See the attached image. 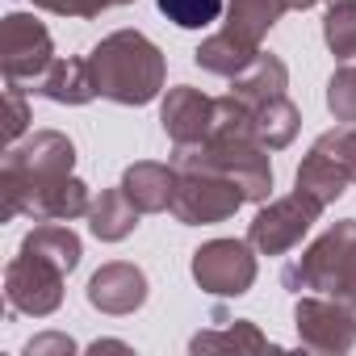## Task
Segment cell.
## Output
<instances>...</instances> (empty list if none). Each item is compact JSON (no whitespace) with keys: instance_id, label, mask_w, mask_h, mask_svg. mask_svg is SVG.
<instances>
[{"instance_id":"1","label":"cell","mask_w":356,"mask_h":356,"mask_svg":"<svg viewBox=\"0 0 356 356\" xmlns=\"http://www.w3.org/2000/svg\"><path fill=\"white\" fill-rule=\"evenodd\" d=\"M88 72L97 97L118 105H151L163 92V76H168L159 47L138 30H118L101 38L88 51Z\"/></svg>"},{"instance_id":"2","label":"cell","mask_w":356,"mask_h":356,"mask_svg":"<svg viewBox=\"0 0 356 356\" xmlns=\"http://www.w3.org/2000/svg\"><path fill=\"white\" fill-rule=\"evenodd\" d=\"M281 285L293 293H323L335 298L356 314V218L335 222L327 235H318L298 260L285 264Z\"/></svg>"},{"instance_id":"3","label":"cell","mask_w":356,"mask_h":356,"mask_svg":"<svg viewBox=\"0 0 356 356\" xmlns=\"http://www.w3.org/2000/svg\"><path fill=\"white\" fill-rule=\"evenodd\" d=\"M176 172H222L243 189L248 202H268L273 189V163L256 138H202V143H176L172 151Z\"/></svg>"},{"instance_id":"4","label":"cell","mask_w":356,"mask_h":356,"mask_svg":"<svg viewBox=\"0 0 356 356\" xmlns=\"http://www.w3.org/2000/svg\"><path fill=\"white\" fill-rule=\"evenodd\" d=\"M0 193H5V218H34V222H72L88 214L92 197L88 185L76 176H51V181H13L0 176Z\"/></svg>"},{"instance_id":"5","label":"cell","mask_w":356,"mask_h":356,"mask_svg":"<svg viewBox=\"0 0 356 356\" xmlns=\"http://www.w3.org/2000/svg\"><path fill=\"white\" fill-rule=\"evenodd\" d=\"M243 189L222 172H176V189H172V214L185 227H210L235 218L243 206Z\"/></svg>"},{"instance_id":"6","label":"cell","mask_w":356,"mask_h":356,"mask_svg":"<svg viewBox=\"0 0 356 356\" xmlns=\"http://www.w3.org/2000/svg\"><path fill=\"white\" fill-rule=\"evenodd\" d=\"M318 214H323V202H314L310 193L293 189L289 197L268 202V206L256 214V222L248 227V243H252L260 256H285L289 248L302 243V235L318 222Z\"/></svg>"},{"instance_id":"7","label":"cell","mask_w":356,"mask_h":356,"mask_svg":"<svg viewBox=\"0 0 356 356\" xmlns=\"http://www.w3.org/2000/svg\"><path fill=\"white\" fill-rule=\"evenodd\" d=\"M193 281L214 298H239L256 285V248L243 239H210L193 252Z\"/></svg>"},{"instance_id":"8","label":"cell","mask_w":356,"mask_h":356,"mask_svg":"<svg viewBox=\"0 0 356 356\" xmlns=\"http://www.w3.org/2000/svg\"><path fill=\"white\" fill-rule=\"evenodd\" d=\"M63 277H67V273H63L59 264H51L47 256L22 252V256L5 268V298H9L13 310L42 318V314H51V310H59V302H63Z\"/></svg>"},{"instance_id":"9","label":"cell","mask_w":356,"mask_h":356,"mask_svg":"<svg viewBox=\"0 0 356 356\" xmlns=\"http://www.w3.org/2000/svg\"><path fill=\"white\" fill-rule=\"evenodd\" d=\"M55 42L51 30L34 17V13H9L0 22V67L9 80H38L55 59Z\"/></svg>"},{"instance_id":"10","label":"cell","mask_w":356,"mask_h":356,"mask_svg":"<svg viewBox=\"0 0 356 356\" xmlns=\"http://www.w3.org/2000/svg\"><path fill=\"white\" fill-rule=\"evenodd\" d=\"M293 327H298V343L306 352H352V343H356V314L323 293L298 298Z\"/></svg>"},{"instance_id":"11","label":"cell","mask_w":356,"mask_h":356,"mask_svg":"<svg viewBox=\"0 0 356 356\" xmlns=\"http://www.w3.org/2000/svg\"><path fill=\"white\" fill-rule=\"evenodd\" d=\"M72 163H76L72 138L59 130H38L26 143L9 147L0 176H13V181H51V176H72Z\"/></svg>"},{"instance_id":"12","label":"cell","mask_w":356,"mask_h":356,"mask_svg":"<svg viewBox=\"0 0 356 356\" xmlns=\"http://www.w3.org/2000/svg\"><path fill=\"white\" fill-rule=\"evenodd\" d=\"M159 122L172 143H202V138H210V126H214V97H206L202 88H189V84H176V88H168V97L159 105Z\"/></svg>"},{"instance_id":"13","label":"cell","mask_w":356,"mask_h":356,"mask_svg":"<svg viewBox=\"0 0 356 356\" xmlns=\"http://www.w3.org/2000/svg\"><path fill=\"white\" fill-rule=\"evenodd\" d=\"M88 302L101 310V314H134L143 302H147V273L138 264H126V260H113L105 268L92 273L88 281Z\"/></svg>"},{"instance_id":"14","label":"cell","mask_w":356,"mask_h":356,"mask_svg":"<svg viewBox=\"0 0 356 356\" xmlns=\"http://www.w3.org/2000/svg\"><path fill=\"white\" fill-rule=\"evenodd\" d=\"M122 189L126 197L143 210V214H159L172 210V189H176V168L172 163H155V159H138L122 172Z\"/></svg>"},{"instance_id":"15","label":"cell","mask_w":356,"mask_h":356,"mask_svg":"<svg viewBox=\"0 0 356 356\" xmlns=\"http://www.w3.org/2000/svg\"><path fill=\"white\" fill-rule=\"evenodd\" d=\"M285 88H289V72H285V63H281L277 55H268V51H260V55L252 59V67H243V72L231 80V97H239L252 113H256L260 105L285 97Z\"/></svg>"},{"instance_id":"16","label":"cell","mask_w":356,"mask_h":356,"mask_svg":"<svg viewBox=\"0 0 356 356\" xmlns=\"http://www.w3.org/2000/svg\"><path fill=\"white\" fill-rule=\"evenodd\" d=\"M34 92L47 97V101H55V105H88V101L97 97L88 59H55V63L34 80Z\"/></svg>"},{"instance_id":"17","label":"cell","mask_w":356,"mask_h":356,"mask_svg":"<svg viewBox=\"0 0 356 356\" xmlns=\"http://www.w3.org/2000/svg\"><path fill=\"white\" fill-rule=\"evenodd\" d=\"M138 206L126 197V189H105L92 206H88V231L101 239V243H122L134 227H138Z\"/></svg>"},{"instance_id":"18","label":"cell","mask_w":356,"mask_h":356,"mask_svg":"<svg viewBox=\"0 0 356 356\" xmlns=\"http://www.w3.org/2000/svg\"><path fill=\"white\" fill-rule=\"evenodd\" d=\"M256 55H260V47H252V42L235 38L231 30L210 34V38L193 51L197 67H202V72H210V76H222V80H235L243 67H252V59H256Z\"/></svg>"},{"instance_id":"19","label":"cell","mask_w":356,"mask_h":356,"mask_svg":"<svg viewBox=\"0 0 356 356\" xmlns=\"http://www.w3.org/2000/svg\"><path fill=\"white\" fill-rule=\"evenodd\" d=\"M352 185V176L323 151V147H310V155L302 159V168H298V181H293V189H302V193H310L314 202H323V206H331V202H339L343 197V189Z\"/></svg>"},{"instance_id":"20","label":"cell","mask_w":356,"mask_h":356,"mask_svg":"<svg viewBox=\"0 0 356 356\" xmlns=\"http://www.w3.org/2000/svg\"><path fill=\"white\" fill-rule=\"evenodd\" d=\"M285 13H289L285 0H231V5H227V26H222V30H231L235 38L260 47L264 34H268Z\"/></svg>"},{"instance_id":"21","label":"cell","mask_w":356,"mask_h":356,"mask_svg":"<svg viewBox=\"0 0 356 356\" xmlns=\"http://www.w3.org/2000/svg\"><path fill=\"white\" fill-rule=\"evenodd\" d=\"M22 252H38V256H47L51 264H59L63 273H72V268L80 264V256H84L80 235H76L72 227H63V222H38V227L22 239Z\"/></svg>"},{"instance_id":"22","label":"cell","mask_w":356,"mask_h":356,"mask_svg":"<svg viewBox=\"0 0 356 356\" xmlns=\"http://www.w3.org/2000/svg\"><path fill=\"white\" fill-rule=\"evenodd\" d=\"M298 126H302V113H298V105L289 97H277V101H268V105L256 109V143L264 151L289 147L293 134H298Z\"/></svg>"},{"instance_id":"23","label":"cell","mask_w":356,"mask_h":356,"mask_svg":"<svg viewBox=\"0 0 356 356\" xmlns=\"http://www.w3.org/2000/svg\"><path fill=\"white\" fill-rule=\"evenodd\" d=\"M189 348H193V352H264L268 339L256 331V323L235 318V323L222 327V331H202V335H193Z\"/></svg>"},{"instance_id":"24","label":"cell","mask_w":356,"mask_h":356,"mask_svg":"<svg viewBox=\"0 0 356 356\" xmlns=\"http://www.w3.org/2000/svg\"><path fill=\"white\" fill-rule=\"evenodd\" d=\"M323 38H327L335 59H352L356 55V0H327Z\"/></svg>"},{"instance_id":"25","label":"cell","mask_w":356,"mask_h":356,"mask_svg":"<svg viewBox=\"0 0 356 356\" xmlns=\"http://www.w3.org/2000/svg\"><path fill=\"white\" fill-rule=\"evenodd\" d=\"M159 13L181 30H206L222 17V0H155Z\"/></svg>"},{"instance_id":"26","label":"cell","mask_w":356,"mask_h":356,"mask_svg":"<svg viewBox=\"0 0 356 356\" xmlns=\"http://www.w3.org/2000/svg\"><path fill=\"white\" fill-rule=\"evenodd\" d=\"M327 109L335 122H356V55L339 59V67L327 84Z\"/></svg>"},{"instance_id":"27","label":"cell","mask_w":356,"mask_h":356,"mask_svg":"<svg viewBox=\"0 0 356 356\" xmlns=\"http://www.w3.org/2000/svg\"><path fill=\"white\" fill-rule=\"evenodd\" d=\"M314 147H323V151L352 176V185H356V122H343V126L327 130Z\"/></svg>"},{"instance_id":"28","label":"cell","mask_w":356,"mask_h":356,"mask_svg":"<svg viewBox=\"0 0 356 356\" xmlns=\"http://www.w3.org/2000/svg\"><path fill=\"white\" fill-rule=\"evenodd\" d=\"M9 118H5V138L17 143L26 130H30V109H26V92H22V80H9Z\"/></svg>"},{"instance_id":"29","label":"cell","mask_w":356,"mask_h":356,"mask_svg":"<svg viewBox=\"0 0 356 356\" xmlns=\"http://www.w3.org/2000/svg\"><path fill=\"white\" fill-rule=\"evenodd\" d=\"M42 352H76V343L67 339V335H38V339H30L26 343V356H42Z\"/></svg>"},{"instance_id":"30","label":"cell","mask_w":356,"mask_h":356,"mask_svg":"<svg viewBox=\"0 0 356 356\" xmlns=\"http://www.w3.org/2000/svg\"><path fill=\"white\" fill-rule=\"evenodd\" d=\"M34 5L55 17H88V0H34Z\"/></svg>"},{"instance_id":"31","label":"cell","mask_w":356,"mask_h":356,"mask_svg":"<svg viewBox=\"0 0 356 356\" xmlns=\"http://www.w3.org/2000/svg\"><path fill=\"white\" fill-rule=\"evenodd\" d=\"M118 5H130V0H88V17H101L105 9H118Z\"/></svg>"},{"instance_id":"32","label":"cell","mask_w":356,"mask_h":356,"mask_svg":"<svg viewBox=\"0 0 356 356\" xmlns=\"http://www.w3.org/2000/svg\"><path fill=\"white\" fill-rule=\"evenodd\" d=\"M285 5H289V9H298V13H306V9H314V5H318V0H285Z\"/></svg>"}]
</instances>
